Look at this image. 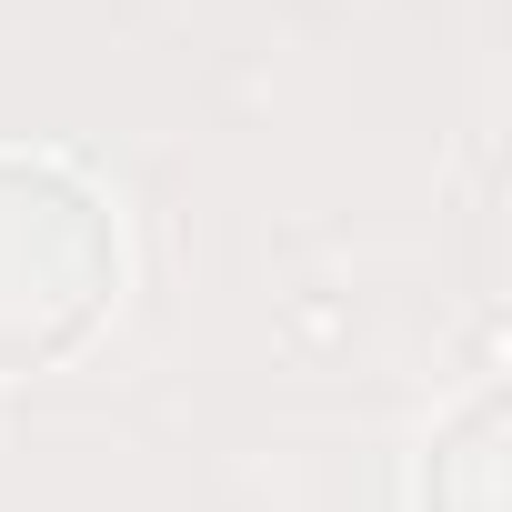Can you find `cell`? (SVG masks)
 <instances>
[{"label":"cell","mask_w":512,"mask_h":512,"mask_svg":"<svg viewBox=\"0 0 512 512\" xmlns=\"http://www.w3.org/2000/svg\"><path fill=\"white\" fill-rule=\"evenodd\" d=\"M121 292L111 211L31 151H0V372L71 352Z\"/></svg>","instance_id":"6da1fadb"}]
</instances>
